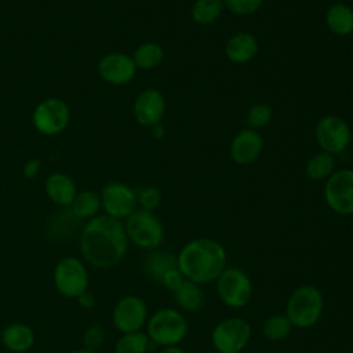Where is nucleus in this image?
Returning <instances> with one entry per match:
<instances>
[{"label": "nucleus", "mask_w": 353, "mask_h": 353, "mask_svg": "<svg viewBox=\"0 0 353 353\" xmlns=\"http://www.w3.org/2000/svg\"><path fill=\"white\" fill-rule=\"evenodd\" d=\"M128 239L124 222L99 214L85 221L80 233V251L85 262L98 269H110L125 256Z\"/></svg>", "instance_id": "nucleus-1"}, {"label": "nucleus", "mask_w": 353, "mask_h": 353, "mask_svg": "<svg viewBox=\"0 0 353 353\" xmlns=\"http://www.w3.org/2000/svg\"><path fill=\"white\" fill-rule=\"evenodd\" d=\"M228 254L214 239L199 237L188 241L176 254V265L186 280L200 285L212 283L225 270Z\"/></svg>", "instance_id": "nucleus-2"}, {"label": "nucleus", "mask_w": 353, "mask_h": 353, "mask_svg": "<svg viewBox=\"0 0 353 353\" xmlns=\"http://www.w3.org/2000/svg\"><path fill=\"white\" fill-rule=\"evenodd\" d=\"M324 312V296L321 291L303 284L296 287L287 299L285 316L295 328H310L319 323Z\"/></svg>", "instance_id": "nucleus-3"}, {"label": "nucleus", "mask_w": 353, "mask_h": 353, "mask_svg": "<svg viewBox=\"0 0 353 353\" xmlns=\"http://www.w3.org/2000/svg\"><path fill=\"white\" fill-rule=\"evenodd\" d=\"M146 335L153 345L179 346L188 334V321L179 309L161 307L149 316Z\"/></svg>", "instance_id": "nucleus-4"}, {"label": "nucleus", "mask_w": 353, "mask_h": 353, "mask_svg": "<svg viewBox=\"0 0 353 353\" xmlns=\"http://www.w3.org/2000/svg\"><path fill=\"white\" fill-rule=\"evenodd\" d=\"M123 222L128 241L141 250L160 248L164 241V226L152 211L137 208Z\"/></svg>", "instance_id": "nucleus-5"}, {"label": "nucleus", "mask_w": 353, "mask_h": 353, "mask_svg": "<svg viewBox=\"0 0 353 353\" xmlns=\"http://www.w3.org/2000/svg\"><path fill=\"white\" fill-rule=\"evenodd\" d=\"M252 328L243 317H226L215 324L211 342L216 353H241L250 343Z\"/></svg>", "instance_id": "nucleus-6"}, {"label": "nucleus", "mask_w": 353, "mask_h": 353, "mask_svg": "<svg viewBox=\"0 0 353 353\" xmlns=\"http://www.w3.org/2000/svg\"><path fill=\"white\" fill-rule=\"evenodd\" d=\"M215 284L221 302L228 307L240 309L251 301L252 281L243 269L226 266L215 280Z\"/></svg>", "instance_id": "nucleus-7"}, {"label": "nucleus", "mask_w": 353, "mask_h": 353, "mask_svg": "<svg viewBox=\"0 0 353 353\" xmlns=\"http://www.w3.org/2000/svg\"><path fill=\"white\" fill-rule=\"evenodd\" d=\"M54 285L66 298H77L87 291L90 284L85 263L76 256H65L54 268Z\"/></svg>", "instance_id": "nucleus-8"}, {"label": "nucleus", "mask_w": 353, "mask_h": 353, "mask_svg": "<svg viewBox=\"0 0 353 353\" xmlns=\"http://www.w3.org/2000/svg\"><path fill=\"white\" fill-rule=\"evenodd\" d=\"M70 121L69 105L55 97L40 101L32 113L33 127L43 135L54 137L63 132Z\"/></svg>", "instance_id": "nucleus-9"}, {"label": "nucleus", "mask_w": 353, "mask_h": 353, "mask_svg": "<svg viewBox=\"0 0 353 353\" xmlns=\"http://www.w3.org/2000/svg\"><path fill=\"white\" fill-rule=\"evenodd\" d=\"M314 138L319 148L330 154L343 153L352 141V131L345 119L335 114L323 116L314 127Z\"/></svg>", "instance_id": "nucleus-10"}, {"label": "nucleus", "mask_w": 353, "mask_h": 353, "mask_svg": "<svg viewBox=\"0 0 353 353\" xmlns=\"http://www.w3.org/2000/svg\"><path fill=\"white\" fill-rule=\"evenodd\" d=\"M324 199L334 212L353 215V170H335L325 181Z\"/></svg>", "instance_id": "nucleus-11"}, {"label": "nucleus", "mask_w": 353, "mask_h": 353, "mask_svg": "<svg viewBox=\"0 0 353 353\" xmlns=\"http://www.w3.org/2000/svg\"><path fill=\"white\" fill-rule=\"evenodd\" d=\"M99 196L103 214L119 221H125L138 208L135 190L123 182L106 183Z\"/></svg>", "instance_id": "nucleus-12"}, {"label": "nucleus", "mask_w": 353, "mask_h": 353, "mask_svg": "<svg viewBox=\"0 0 353 353\" xmlns=\"http://www.w3.org/2000/svg\"><path fill=\"white\" fill-rule=\"evenodd\" d=\"M149 319L148 306L138 295H127L117 301L112 312L113 325L121 332L142 331Z\"/></svg>", "instance_id": "nucleus-13"}, {"label": "nucleus", "mask_w": 353, "mask_h": 353, "mask_svg": "<svg viewBox=\"0 0 353 353\" xmlns=\"http://www.w3.org/2000/svg\"><path fill=\"white\" fill-rule=\"evenodd\" d=\"M97 70L105 83L110 85H124L134 80L138 69L131 55L114 51L99 59Z\"/></svg>", "instance_id": "nucleus-14"}, {"label": "nucleus", "mask_w": 353, "mask_h": 353, "mask_svg": "<svg viewBox=\"0 0 353 353\" xmlns=\"http://www.w3.org/2000/svg\"><path fill=\"white\" fill-rule=\"evenodd\" d=\"M132 114L138 124L154 127L161 123L165 114V98L156 88H145L132 103Z\"/></svg>", "instance_id": "nucleus-15"}, {"label": "nucleus", "mask_w": 353, "mask_h": 353, "mask_svg": "<svg viewBox=\"0 0 353 353\" xmlns=\"http://www.w3.org/2000/svg\"><path fill=\"white\" fill-rule=\"evenodd\" d=\"M263 150V138L259 131L244 128L239 131L230 142V157L239 165L255 163Z\"/></svg>", "instance_id": "nucleus-16"}, {"label": "nucleus", "mask_w": 353, "mask_h": 353, "mask_svg": "<svg viewBox=\"0 0 353 353\" xmlns=\"http://www.w3.org/2000/svg\"><path fill=\"white\" fill-rule=\"evenodd\" d=\"M258 51V39L250 32H237L232 34L225 44L226 58L236 65L248 63L256 57Z\"/></svg>", "instance_id": "nucleus-17"}, {"label": "nucleus", "mask_w": 353, "mask_h": 353, "mask_svg": "<svg viewBox=\"0 0 353 353\" xmlns=\"http://www.w3.org/2000/svg\"><path fill=\"white\" fill-rule=\"evenodd\" d=\"M44 189L47 197L58 207H70L79 192L73 178L61 171H55L47 176Z\"/></svg>", "instance_id": "nucleus-18"}, {"label": "nucleus", "mask_w": 353, "mask_h": 353, "mask_svg": "<svg viewBox=\"0 0 353 353\" xmlns=\"http://www.w3.org/2000/svg\"><path fill=\"white\" fill-rule=\"evenodd\" d=\"M4 347L12 353H25L34 345V331L23 323H11L1 331Z\"/></svg>", "instance_id": "nucleus-19"}, {"label": "nucleus", "mask_w": 353, "mask_h": 353, "mask_svg": "<svg viewBox=\"0 0 353 353\" xmlns=\"http://www.w3.org/2000/svg\"><path fill=\"white\" fill-rule=\"evenodd\" d=\"M176 266V255L171 251L161 248L148 251L142 262L145 274L156 283H160L163 276Z\"/></svg>", "instance_id": "nucleus-20"}, {"label": "nucleus", "mask_w": 353, "mask_h": 353, "mask_svg": "<svg viewBox=\"0 0 353 353\" xmlns=\"http://www.w3.org/2000/svg\"><path fill=\"white\" fill-rule=\"evenodd\" d=\"M172 295L181 312L196 313L205 302V294L201 285L186 279L172 291Z\"/></svg>", "instance_id": "nucleus-21"}, {"label": "nucleus", "mask_w": 353, "mask_h": 353, "mask_svg": "<svg viewBox=\"0 0 353 353\" xmlns=\"http://www.w3.org/2000/svg\"><path fill=\"white\" fill-rule=\"evenodd\" d=\"M325 25L335 36L353 33V8L346 3H334L325 11Z\"/></svg>", "instance_id": "nucleus-22"}, {"label": "nucleus", "mask_w": 353, "mask_h": 353, "mask_svg": "<svg viewBox=\"0 0 353 353\" xmlns=\"http://www.w3.org/2000/svg\"><path fill=\"white\" fill-rule=\"evenodd\" d=\"M69 208H70V214L76 219L88 221L99 215V211L102 210L101 196L98 192L92 189L79 190Z\"/></svg>", "instance_id": "nucleus-23"}, {"label": "nucleus", "mask_w": 353, "mask_h": 353, "mask_svg": "<svg viewBox=\"0 0 353 353\" xmlns=\"http://www.w3.org/2000/svg\"><path fill=\"white\" fill-rule=\"evenodd\" d=\"M335 156L327 152H317L309 157L305 165V174L310 181H327L335 171Z\"/></svg>", "instance_id": "nucleus-24"}, {"label": "nucleus", "mask_w": 353, "mask_h": 353, "mask_svg": "<svg viewBox=\"0 0 353 353\" xmlns=\"http://www.w3.org/2000/svg\"><path fill=\"white\" fill-rule=\"evenodd\" d=\"M131 57L137 69L152 70L163 62L164 50L156 41H145L134 50V54Z\"/></svg>", "instance_id": "nucleus-25"}, {"label": "nucleus", "mask_w": 353, "mask_h": 353, "mask_svg": "<svg viewBox=\"0 0 353 353\" xmlns=\"http://www.w3.org/2000/svg\"><path fill=\"white\" fill-rule=\"evenodd\" d=\"M222 0H194L190 8L192 19L199 25H211L223 12Z\"/></svg>", "instance_id": "nucleus-26"}, {"label": "nucleus", "mask_w": 353, "mask_h": 353, "mask_svg": "<svg viewBox=\"0 0 353 353\" xmlns=\"http://www.w3.org/2000/svg\"><path fill=\"white\" fill-rule=\"evenodd\" d=\"M292 328L294 327L290 323L288 317L284 313L283 314L277 313V314L269 316L265 320L262 325V335L269 342H280L291 334Z\"/></svg>", "instance_id": "nucleus-27"}, {"label": "nucleus", "mask_w": 353, "mask_h": 353, "mask_svg": "<svg viewBox=\"0 0 353 353\" xmlns=\"http://www.w3.org/2000/svg\"><path fill=\"white\" fill-rule=\"evenodd\" d=\"M150 341L146 332L135 331L125 332L117 339L114 345V353H146L150 347Z\"/></svg>", "instance_id": "nucleus-28"}, {"label": "nucleus", "mask_w": 353, "mask_h": 353, "mask_svg": "<svg viewBox=\"0 0 353 353\" xmlns=\"http://www.w3.org/2000/svg\"><path fill=\"white\" fill-rule=\"evenodd\" d=\"M273 119V110L266 103H255L247 112V125L248 128L259 131L265 128Z\"/></svg>", "instance_id": "nucleus-29"}, {"label": "nucleus", "mask_w": 353, "mask_h": 353, "mask_svg": "<svg viewBox=\"0 0 353 353\" xmlns=\"http://www.w3.org/2000/svg\"><path fill=\"white\" fill-rule=\"evenodd\" d=\"M137 193V204L146 211H154L161 204V190L156 186H143Z\"/></svg>", "instance_id": "nucleus-30"}, {"label": "nucleus", "mask_w": 353, "mask_h": 353, "mask_svg": "<svg viewBox=\"0 0 353 353\" xmlns=\"http://www.w3.org/2000/svg\"><path fill=\"white\" fill-rule=\"evenodd\" d=\"M223 7L237 15V17H247L252 15L262 7L265 0H222Z\"/></svg>", "instance_id": "nucleus-31"}, {"label": "nucleus", "mask_w": 353, "mask_h": 353, "mask_svg": "<svg viewBox=\"0 0 353 353\" xmlns=\"http://www.w3.org/2000/svg\"><path fill=\"white\" fill-rule=\"evenodd\" d=\"M105 330L101 325H88L83 332V347L97 352V349H99L105 343Z\"/></svg>", "instance_id": "nucleus-32"}, {"label": "nucleus", "mask_w": 353, "mask_h": 353, "mask_svg": "<svg viewBox=\"0 0 353 353\" xmlns=\"http://www.w3.org/2000/svg\"><path fill=\"white\" fill-rule=\"evenodd\" d=\"M183 280H185V277L182 276L181 270H179L178 266H176V268L168 270V272L163 276V279L160 280L159 284H161L164 288H167V290H170V291L172 292Z\"/></svg>", "instance_id": "nucleus-33"}, {"label": "nucleus", "mask_w": 353, "mask_h": 353, "mask_svg": "<svg viewBox=\"0 0 353 353\" xmlns=\"http://www.w3.org/2000/svg\"><path fill=\"white\" fill-rule=\"evenodd\" d=\"M76 299L79 301V305H80L83 309H85V310L92 309V307L95 306V303H97L94 294H92V292H90L88 290H87V291H84L81 295H79Z\"/></svg>", "instance_id": "nucleus-34"}, {"label": "nucleus", "mask_w": 353, "mask_h": 353, "mask_svg": "<svg viewBox=\"0 0 353 353\" xmlns=\"http://www.w3.org/2000/svg\"><path fill=\"white\" fill-rule=\"evenodd\" d=\"M39 170H40V161L39 160H29L25 164L23 174H25L26 178H34L39 174Z\"/></svg>", "instance_id": "nucleus-35"}, {"label": "nucleus", "mask_w": 353, "mask_h": 353, "mask_svg": "<svg viewBox=\"0 0 353 353\" xmlns=\"http://www.w3.org/2000/svg\"><path fill=\"white\" fill-rule=\"evenodd\" d=\"M159 353H185V350L179 346H167V347H163Z\"/></svg>", "instance_id": "nucleus-36"}, {"label": "nucleus", "mask_w": 353, "mask_h": 353, "mask_svg": "<svg viewBox=\"0 0 353 353\" xmlns=\"http://www.w3.org/2000/svg\"><path fill=\"white\" fill-rule=\"evenodd\" d=\"M152 132H153V137H154V138L161 139L163 135H164V128L161 127V124H157V125L152 127Z\"/></svg>", "instance_id": "nucleus-37"}, {"label": "nucleus", "mask_w": 353, "mask_h": 353, "mask_svg": "<svg viewBox=\"0 0 353 353\" xmlns=\"http://www.w3.org/2000/svg\"><path fill=\"white\" fill-rule=\"evenodd\" d=\"M70 353H97V352L95 350H90L87 347H81V349H76V350H73Z\"/></svg>", "instance_id": "nucleus-38"}, {"label": "nucleus", "mask_w": 353, "mask_h": 353, "mask_svg": "<svg viewBox=\"0 0 353 353\" xmlns=\"http://www.w3.org/2000/svg\"><path fill=\"white\" fill-rule=\"evenodd\" d=\"M205 353H216V352H205Z\"/></svg>", "instance_id": "nucleus-39"}, {"label": "nucleus", "mask_w": 353, "mask_h": 353, "mask_svg": "<svg viewBox=\"0 0 353 353\" xmlns=\"http://www.w3.org/2000/svg\"><path fill=\"white\" fill-rule=\"evenodd\" d=\"M294 353H299V352H294Z\"/></svg>", "instance_id": "nucleus-40"}]
</instances>
